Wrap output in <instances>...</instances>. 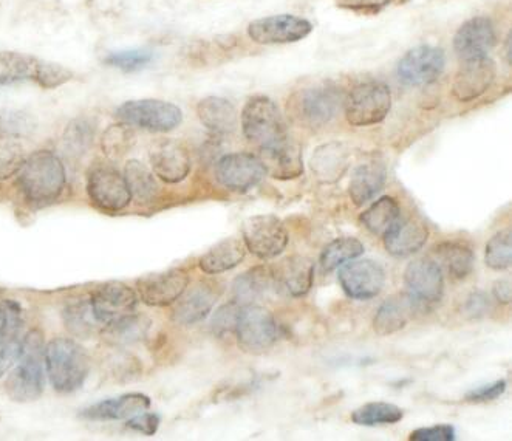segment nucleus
Returning <instances> with one entry per match:
<instances>
[{
  "label": "nucleus",
  "mask_w": 512,
  "mask_h": 441,
  "mask_svg": "<svg viewBox=\"0 0 512 441\" xmlns=\"http://www.w3.org/2000/svg\"><path fill=\"white\" fill-rule=\"evenodd\" d=\"M44 335L33 329L22 339L16 366L5 381V392L16 403H33L44 394Z\"/></svg>",
  "instance_id": "nucleus-1"
},
{
  "label": "nucleus",
  "mask_w": 512,
  "mask_h": 441,
  "mask_svg": "<svg viewBox=\"0 0 512 441\" xmlns=\"http://www.w3.org/2000/svg\"><path fill=\"white\" fill-rule=\"evenodd\" d=\"M18 185L25 199L36 206H47L61 197L67 183L61 158L50 151H38L25 158L19 169Z\"/></svg>",
  "instance_id": "nucleus-2"
},
{
  "label": "nucleus",
  "mask_w": 512,
  "mask_h": 441,
  "mask_svg": "<svg viewBox=\"0 0 512 441\" xmlns=\"http://www.w3.org/2000/svg\"><path fill=\"white\" fill-rule=\"evenodd\" d=\"M45 372L59 394H73L86 384L90 358L75 339L55 338L44 350Z\"/></svg>",
  "instance_id": "nucleus-3"
},
{
  "label": "nucleus",
  "mask_w": 512,
  "mask_h": 441,
  "mask_svg": "<svg viewBox=\"0 0 512 441\" xmlns=\"http://www.w3.org/2000/svg\"><path fill=\"white\" fill-rule=\"evenodd\" d=\"M242 130L246 140L256 144L260 151L290 138L279 107L265 95L253 96L243 107Z\"/></svg>",
  "instance_id": "nucleus-4"
},
{
  "label": "nucleus",
  "mask_w": 512,
  "mask_h": 441,
  "mask_svg": "<svg viewBox=\"0 0 512 441\" xmlns=\"http://www.w3.org/2000/svg\"><path fill=\"white\" fill-rule=\"evenodd\" d=\"M392 109V92L381 81L358 84L344 100L345 118L355 127L383 123Z\"/></svg>",
  "instance_id": "nucleus-5"
},
{
  "label": "nucleus",
  "mask_w": 512,
  "mask_h": 441,
  "mask_svg": "<svg viewBox=\"0 0 512 441\" xmlns=\"http://www.w3.org/2000/svg\"><path fill=\"white\" fill-rule=\"evenodd\" d=\"M117 117L121 123L140 127L149 132H171L183 121L180 107L168 101L135 100L121 104L117 109Z\"/></svg>",
  "instance_id": "nucleus-6"
},
{
  "label": "nucleus",
  "mask_w": 512,
  "mask_h": 441,
  "mask_svg": "<svg viewBox=\"0 0 512 441\" xmlns=\"http://www.w3.org/2000/svg\"><path fill=\"white\" fill-rule=\"evenodd\" d=\"M237 344L246 353L267 352L280 336L279 325L267 308L243 305L236 325Z\"/></svg>",
  "instance_id": "nucleus-7"
},
{
  "label": "nucleus",
  "mask_w": 512,
  "mask_h": 441,
  "mask_svg": "<svg viewBox=\"0 0 512 441\" xmlns=\"http://www.w3.org/2000/svg\"><path fill=\"white\" fill-rule=\"evenodd\" d=\"M243 243L259 259H274L284 253L290 242L287 228L273 214L250 217L242 226Z\"/></svg>",
  "instance_id": "nucleus-8"
},
{
  "label": "nucleus",
  "mask_w": 512,
  "mask_h": 441,
  "mask_svg": "<svg viewBox=\"0 0 512 441\" xmlns=\"http://www.w3.org/2000/svg\"><path fill=\"white\" fill-rule=\"evenodd\" d=\"M87 194L96 208L106 212H120L132 202L126 178L109 165H96L87 175Z\"/></svg>",
  "instance_id": "nucleus-9"
},
{
  "label": "nucleus",
  "mask_w": 512,
  "mask_h": 441,
  "mask_svg": "<svg viewBox=\"0 0 512 441\" xmlns=\"http://www.w3.org/2000/svg\"><path fill=\"white\" fill-rule=\"evenodd\" d=\"M338 281L344 293L356 301L376 298L386 285V271L375 260H350L342 265Z\"/></svg>",
  "instance_id": "nucleus-10"
},
{
  "label": "nucleus",
  "mask_w": 512,
  "mask_h": 441,
  "mask_svg": "<svg viewBox=\"0 0 512 441\" xmlns=\"http://www.w3.org/2000/svg\"><path fill=\"white\" fill-rule=\"evenodd\" d=\"M89 299L96 321L104 327L134 315L138 305L137 293L123 282L99 285Z\"/></svg>",
  "instance_id": "nucleus-11"
},
{
  "label": "nucleus",
  "mask_w": 512,
  "mask_h": 441,
  "mask_svg": "<svg viewBox=\"0 0 512 441\" xmlns=\"http://www.w3.org/2000/svg\"><path fill=\"white\" fill-rule=\"evenodd\" d=\"M311 31L313 24L308 19L293 14H279L251 22L248 36L256 44L282 45L302 41L311 35Z\"/></svg>",
  "instance_id": "nucleus-12"
},
{
  "label": "nucleus",
  "mask_w": 512,
  "mask_h": 441,
  "mask_svg": "<svg viewBox=\"0 0 512 441\" xmlns=\"http://www.w3.org/2000/svg\"><path fill=\"white\" fill-rule=\"evenodd\" d=\"M446 64L443 50L432 45L412 48L398 62V78L407 86L423 87L440 78Z\"/></svg>",
  "instance_id": "nucleus-13"
},
{
  "label": "nucleus",
  "mask_w": 512,
  "mask_h": 441,
  "mask_svg": "<svg viewBox=\"0 0 512 441\" xmlns=\"http://www.w3.org/2000/svg\"><path fill=\"white\" fill-rule=\"evenodd\" d=\"M344 100L341 89L333 84L311 87L299 95L297 115L308 127H322L338 115Z\"/></svg>",
  "instance_id": "nucleus-14"
},
{
  "label": "nucleus",
  "mask_w": 512,
  "mask_h": 441,
  "mask_svg": "<svg viewBox=\"0 0 512 441\" xmlns=\"http://www.w3.org/2000/svg\"><path fill=\"white\" fill-rule=\"evenodd\" d=\"M267 175L262 160L256 155L239 152L220 158L216 166L217 182L234 192H246L262 182Z\"/></svg>",
  "instance_id": "nucleus-15"
},
{
  "label": "nucleus",
  "mask_w": 512,
  "mask_h": 441,
  "mask_svg": "<svg viewBox=\"0 0 512 441\" xmlns=\"http://www.w3.org/2000/svg\"><path fill=\"white\" fill-rule=\"evenodd\" d=\"M404 285L407 294L417 304H438L444 294V276L440 264L427 257L410 262L404 271Z\"/></svg>",
  "instance_id": "nucleus-16"
},
{
  "label": "nucleus",
  "mask_w": 512,
  "mask_h": 441,
  "mask_svg": "<svg viewBox=\"0 0 512 441\" xmlns=\"http://www.w3.org/2000/svg\"><path fill=\"white\" fill-rule=\"evenodd\" d=\"M189 273L185 268H172L160 274H151L137 282L141 302L151 307H168L188 290Z\"/></svg>",
  "instance_id": "nucleus-17"
},
{
  "label": "nucleus",
  "mask_w": 512,
  "mask_h": 441,
  "mask_svg": "<svg viewBox=\"0 0 512 441\" xmlns=\"http://www.w3.org/2000/svg\"><path fill=\"white\" fill-rule=\"evenodd\" d=\"M24 310L16 301L0 302V380L16 364L24 339Z\"/></svg>",
  "instance_id": "nucleus-18"
},
{
  "label": "nucleus",
  "mask_w": 512,
  "mask_h": 441,
  "mask_svg": "<svg viewBox=\"0 0 512 441\" xmlns=\"http://www.w3.org/2000/svg\"><path fill=\"white\" fill-rule=\"evenodd\" d=\"M495 79V62L489 56L465 59L452 84V95L460 103L477 100L492 86Z\"/></svg>",
  "instance_id": "nucleus-19"
},
{
  "label": "nucleus",
  "mask_w": 512,
  "mask_h": 441,
  "mask_svg": "<svg viewBox=\"0 0 512 441\" xmlns=\"http://www.w3.org/2000/svg\"><path fill=\"white\" fill-rule=\"evenodd\" d=\"M152 171L169 185L180 183L191 172V155L177 140H161L151 149Z\"/></svg>",
  "instance_id": "nucleus-20"
},
{
  "label": "nucleus",
  "mask_w": 512,
  "mask_h": 441,
  "mask_svg": "<svg viewBox=\"0 0 512 441\" xmlns=\"http://www.w3.org/2000/svg\"><path fill=\"white\" fill-rule=\"evenodd\" d=\"M497 42L494 24L486 18H474L458 28L454 48L463 61L488 56Z\"/></svg>",
  "instance_id": "nucleus-21"
},
{
  "label": "nucleus",
  "mask_w": 512,
  "mask_h": 441,
  "mask_svg": "<svg viewBox=\"0 0 512 441\" xmlns=\"http://www.w3.org/2000/svg\"><path fill=\"white\" fill-rule=\"evenodd\" d=\"M384 247L393 257L418 253L429 239V228L421 220L400 217L384 233Z\"/></svg>",
  "instance_id": "nucleus-22"
},
{
  "label": "nucleus",
  "mask_w": 512,
  "mask_h": 441,
  "mask_svg": "<svg viewBox=\"0 0 512 441\" xmlns=\"http://www.w3.org/2000/svg\"><path fill=\"white\" fill-rule=\"evenodd\" d=\"M271 271L277 290H284L293 298L305 296L315 281V264L304 256L287 257Z\"/></svg>",
  "instance_id": "nucleus-23"
},
{
  "label": "nucleus",
  "mask_w": 512,
  "mask_h": 441,
  "mask_svg": "<svg viewBox=\"0 0 512 441\" xmlns=\"http://www.w3.org/2000/svg\"><path fill=\"white\" fill-rule=\"evenodd\" d=\"M151 398L143 394H126L118 398L99 401L79 412V417L89 421L129 420L134 415L149 411Z\"/></svg>",
  "instance_id": "nucleus-24"
},
{
  "label": "nucleus",
  "mask_w": 512,
  "mask_h": 441,
  "mask_svg": "<svg viewBox=\"0 0 512 441\" xmlns=\"http://www.w3.org/2000/svg\"><path fill=\"white\" fill-rule=\"evenodd\" d=\"M219 299V291L208 282H198L189 288L188 293L181 294L177 301L172 319L178 325H194L203 321L211 313L212 308Z\"/></svg>",
  "instance_id": "nucleus-25"
},
{
  "label": "nucleus",
  "mask_w": 512,
  "mask_h": 441,
  "mask_svg": "<svg viewBox=\"0 0 512 441\" xmlns=\"http://www.w3.org/2000/svg\"><path fill=\"white\" fill-rule=\"evenodd\" d=\"M260 152H262L260 160L265 166V171L276 180H294L301 177L304 172L301 147L291 138Z\"/></svg>",
  "instance_id": "nucleus-26"
},
{
  "label": "nucleus",
  "mask_w": 512,
  "mask_h": 441,
  "mask_svg": "<svg viewBox=\"0 0 512 441\" xmlns=\"http://www.w3.org/2000/svg\"><path fill=\"white\" fill-rule=\"evenodd\" d=\"M417 302L409 294H398L387 299L376 312L373 319V330L379 336H389L400 332L412 318Z\"/></svg>",
  "instance_id": "nucleus-27"
},
{
  "label": "nucleus",
  "mask_w": 512,
  "mask_h": 441,
  "mask_svg": "<svg viewBox=\"0 0 512 441\" xmlns=\"http://www.w3.org/2000/svg\"><path fill=\"white\" fill-rule=\"evenodd\" d=\"M203 126L216 135L233 134L237 127V110L231 101L220 96H208L197 106Z\"/></svg>",
  "instance_id": "nucleus-28"
},
{
  "label": "nucleus",
  "mask_w": 512,
  "mask_h": 441,
  "mask_svg": "<svg viewBox=\"0 0 512 441\" xmlns=\"http://www.w3.org/2000/svg\"><path fill=\"white\" fill-rule=\"evenodd\" d=\"M246 256V247L243 240L229 237L217 243L211 250L203 254L198 260V267L206 274H220L233 270L242 264Z\"/></svg>",
  "instance_id": "nucleus-29"
},
{
  "label": "nucleus",
  "mask_w": 512,
  "mask_h": 441,
  "mask_svg": "<svg viewBox=\"0 0 512 441\" xmlns=\"http://www.w3.org/2000/svg\"><path fill=\"white\" fill-rule=\"evenodd\" d=\"M386 166L381 161H367L358 166L350 182L349 194L356 206L366 205L386 185Z\"/></svg>",
  "instance_id": "nucleus-30"
},
{
  "label": "nucleus",
  "mask_w": 512,
  "mask_h": 441,
  "mask_svg": "<svg viewBox=\"0 0 512 441\" xmlns=\"http://www.w3.org/2000/svg\"><path fill=\"white\" fill-rule=\"evenodd\" d=\"M44 59L19 52H0V86L33 81L38 83Z\"/></svg>",
  "instance_id": "nucleus-31"
},
{
  "label": "nucleus",
  "mask_w": 512,
  "mask_h": 441,
  "mask_svg": "<svg viewBox=\"0 0 512 441\" xmlns=\"http://www.w3.org/2000/svg\"><path fill=\"white\" fill-rule=\"evenodd\" d=\"M349 151L341 143H328L316 149L311 158V168L316 177L324 183H333L347 171Z\"/></svg>",
  "instance_id": "nucleus-32"
},
{
  "label": "nucleus",
  "mask_w": 512,
  "mask_h": 441,
  "mask_svg": "<svg viewBox=\"0 0 512 441\" xmlns=\"http://www.w3.org/2000/svg\"><path fill=\"white\" fill-rule=\"evenodd\" d=\"M273 288H276L273 271L267 267H256L236 277L233 284L234 301L240 305L254 304Z\"/></svg>",
  "instance_id": "nucleus-33"
},
{
  "label": "nucleus",
  "mask_w": 512,
  "mask_h": 441,
  "mask_svg": "<svg viewBox=\"0 0 512 441\" xmlns=\"http://www.w3.org/2000/svg\"><path fill=\"white\" fill-rule=\"evenodd\" d=\"M437 260L457 281H463L474 270L475 254L468 243L443 242L435 247Z\"/></svg>",
  "instance_id": "nucleus-34"
},
{
  "label": "nucleus",
  "mask_w": 512,
  "mask_h": 441,
  "mask_svg": "<svg viewBox=\"0 0 512 441\" xmlns=\"http://www.w3.org/2000/svg\"><path fill=\"white\" fill-rule=\"evenodd\" d=\"M62 321H64L65 329L79 339L93 338L103 327L93 315L90 299L79 298L67 302L62 310Z\"/></svg>",
  "instance_id": "nucleus-35"
},
{
  "label": "nucleus",
  "mask_w": 512,
  "mask_h": 441,
  "mask_svg": "<svg viewBox=\"0 0 512 441\" xmlns=\"http://www.w3.org/2000/svg\"><path fill=\"white\" fill-rule=\"evenodd\" d=\"M401 217V208L393 197H381L369 209L362 212V225L375 236H384L390 226Z\"/></svg>",
  "instance_id": "nucleus-36"
},
{
  "label": "nucleus",
  "mask_w": 512,
  "mask_h": 441,
  "mask_svg": "<svg viewBox=\"0 0 512 441\" xmlns=\"http://www.w3.org/2000/svg\"><path fill=\"white\" fill-rule=\"evenodd\" d=\"M364 253V245L355 237H339L328 243L327 247L322 250L321 270L324 273H332L338 270L342 265L347 264L350 260L358 259Z\"/></svg>",
  "instance_id": "nucleus-37"
},
{
  "label": "nucleus",
  "mask_w": 512,
  "mask_h": 441,
  "mask_svg": "<svg viewBox=\"0 0 512 441\" xmlns=\"http://www.w3.org/2000/svg\"><path fill=\"white\" fill-rule=\"evenodd\" d=\"M124 178H126L130 194L140 202H152L157 197V180H155L151 169L144 166L141 161H127L126 168H124Z\"/></svg>",
  "instance_id": "nucleus-38"
},
{
  "label": "nucleus",
  "mask_w": 512,
  "mask_h": 441,
  "mask_svg": "<svg viewBox=\"0 0 512 441\" xmlns=\"http://www.w3.org/2000/svg\"><path fill=\"white\" fill-rule=\"evenodd\" d=\"M149 327H151L149 319L134 313L115 324L107 325L104 336L115 346H129L141 341L147 335Z\"/></svg>",
  "instance_id": "nucleus-39"
},
{
  "label": "nucleus",
  "mask_w": 512,
  "mask_h": 441,
  "mask_svg": "<svg viewBox=\"0 0 512 441\" xmlns=\"http://www.w3.org/2000/svg\"><path fill=\"white\" fill-rule=\"evenodd\" d=\"M404 412L395 404L375 401L358 407L352 414V421L359 426H383V424H395L403 420Z\"/></svg>",
  "instance_id": "nucleus-40"
},
{
  "label": "nucleus",
  "mask_w": 512,
  "mask_h": 441,
  "mask_svg": "<svg viewBox=\"0 0 512 441\" xmlns=\"http://www.w3.org/2000/svg\"><path fill=\"white\" fill-rule=\"evenodd\" d=\"M96 123L90 118H76L64 132V147L73 157H81L89 151L95 138Z\"/></svg>",
  "instance_id": "nucleus-41"
},
{
  "label": "nucleus",
  "mask_w": 512,
  "mask_h": 441,
  "mask_svg": "<svg viewBox=\"0 0 512 441\" xmlns=\"http://www.w3.org/2000/svg\"><path fill=\"white\" fill-rule=\"evenodd\" d=\"M36 120L31 113L24 110L0 109V137H30L36 130Z\"/></svg>",
  "instance_id": "nucleus-42"
},
{
  "label": "nucleus",
  "mask_w": 512,
  "mask_h": 441,
  "mask_svg": "<svg viewBox=\"0 0 512 441\" xmlns=\"http://www.w3.org/2000/svg\"><path fill=\"white\" fill-rule=\"evenodd\" d=\"M486 265L491 270H506L512 264V233L509 228L492 236L486 245Z\"/></svg>",
  "instance_id": "nucleus-43"
},
{
  "label": "nucleus",
  "mask_w": 512,
  "mask_h": 441,
  "mask_svg": "<svg viewBox=\"0 0 512 441\" xmlns=\"http://www.w3.org/2000/svg\"><path fill=\"white\" fill-rule=\"evenodd\" d=\"M134 141V130L130 129L129 124L121 123L110 126L104 132L101 146L107 157L121 158L130 151V147L134 146Z\"/></svg>",
  "instance_id": "nucleus-44"
},
{
  "label": "nucleus",
  "mask_w": 512,
  "mask_h": 441,
  "mask_svg": "<svg viewBox=\"0 0 512 441\" xmlns=\"http://www.w3.org/2000/svg\"><path fill=\"white\" fill-rule=\"evenodd\" d=\"M24 160V149L18 140L0 137V182L18 174Z\"/></svg>",
  "instance_id": "nucleus-45"
},
{
  "label": "nucleus",
  "mask_w": 512,
  "mask_h": 441,
  "mask_svg": "<svg viewBox=\"0 0 512 441\" xmlns=\"http://www.w3.org/2000/svg\"><path fill=\"white\" fill-rule=\"evenodd\" d=\"M152 61H154V52L149 48L110 53L106 58L107 64L127 73L140 72L146 69L147 65L152 64Z\"/></svg>",
  "instance_id": "nucleus-46"
},
{
  "label": "nucleus",
  "mask_w": 512,
  "mask_h": 441,
  "mask_svg": "<svg viewBox=\"0 0 512 441\" xmlns=\"http://www.w3.org/2000/svg\"><path fill=\"white\" fill-rule=\"evenodd\" d=\"M242 307L243 305H240L237 301H231L228 302V304L222 305V307L214 313V316H212V332L216 333L220 338L236 332V325L237 321H239Z\"/></svg>",
  "instance_id": "nucleus-47"
},
{
  "label": "nucleus",
  "mask_w": 512,
  "mask_h": 441,
  "mask_svg": "<svg viewBox=\"0 0 512 441\" xmlns=\"http://www.w3.org/2000/svg\"><path fill=\"white\" fill-rule=\"evenodd\" d=\"M73 79V72L58 62L44 61L42 64L41 75H39L38 86L44 89H56L64 86Z\"/></svg>",
  "instance_id": "nucleus-48"
},
{
  "label": "nucleus",
  "mask_w": 512,
  "mask_h": 441,
  "mask_svg": "<svg viewBox=\"0 0 512 441\" xmlns=\"http://www.w3.org/2000/svg\"><path fill=\"white\" fill-rule=\"evenodd\" d=\"M407 0H336V5L342 10L353 13L375 14L386 10L392 5L406 4Z\"/></svg>",
  "instance_id": "nucleus-49"
},
{
  "label": "nucleus",
  "mask_w": 512,
  "mask_h": 441,
  "mask_svg": "<svg viewBox=\"0 0 512 441\" xmlns=\"http://www.w3.org/2000/svg\"><path fill=\"white\" fill-rule=\"evenodd\" d=\"M454 426L451 424H437L429 428H420L410 434L412 441H452L455 440Z\"/></svg>",
  "instance_id": "nucleus-50"
},
{
  "label": "nucleus",
  "mask_w": 512,
  "mask_h": 441,
  "mask_svg": "<svg viewBox=\"0 0 512 441\" xmlns=\"http://www.w3.org/2000/svg\"><path fill=\"white\" fill-rule=\"evenodd\" d=\"M161 418L160 415L154 412H141V414L134 415V417L127 420L126 426L132 431L140 432V434L152 437L157 434L160 428Z\"/></svg>",
  "instance_id": "nucleus-51"
},
{
  "label": "nucleus",
  "mask_w": 512,
  "mask_h": 441,
  "mask_svg": "<svg viewBox=\"0 0 512 441\" xmlns=\"http://www.w3.org/2000/svg\"><path fill=\"white\" fill-rule=\"evenodd\" d=\"M506 381L499 380L486 386L477 387L466 395V401L469 403H488V401L497 400L505 394Z\"/></svg>",
  "instance_id": "nucleus-52"
},
{
  "label": "nucleus",
  "mask_w": 512,
  "mask_h": 441,
  "mask_svg": "<svg viewBox=\"0 0 512 441\" xmlns=\"http://www.w3.org/2000/svg\"><path fill=\"white\" fill-rule=\"evenodd\" d=\"M491 307V299L488 294L482 290H475L466 299L465 312L471 319H480L485 318L491 312Z\"/></svg>",
  "instance_id": "nucleus-53"
},
{
  "label": "nucleus",
  "mask_w": 512,
  "mask_h": 441,
  "mask_svg": "<svg viewBox=\"0 0 512 441\" xmlns=\"http://www.w3.org/2000/svg\"><path fill=\"white\" fill-rule=\"evenodd\" d=\"M492 293H494L497 301L502 302V304H509L511 302V282L506 281V279L505 281L495 282Z\"/></svg>",
  "instance_id": "nucleus-54"
}]
</instances>
